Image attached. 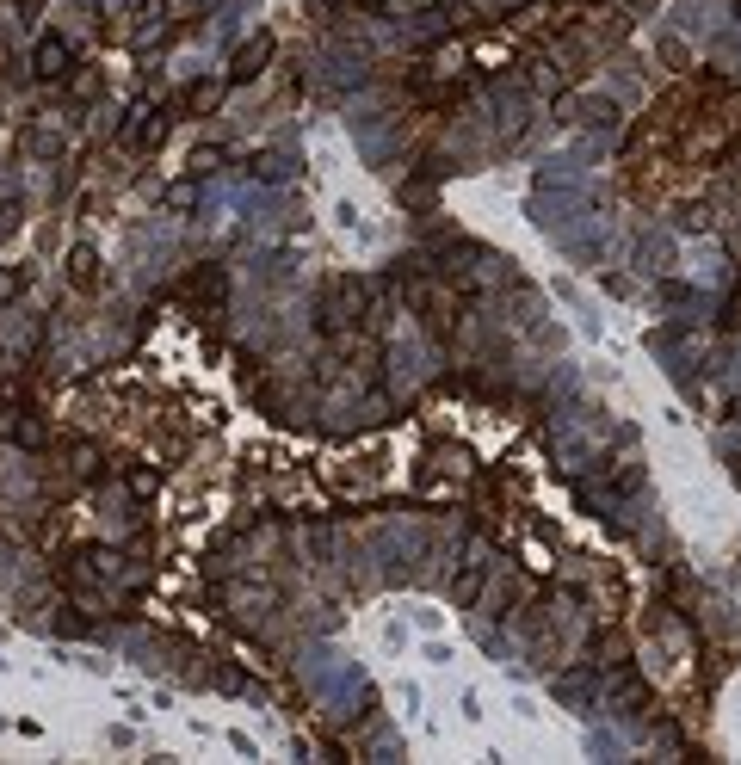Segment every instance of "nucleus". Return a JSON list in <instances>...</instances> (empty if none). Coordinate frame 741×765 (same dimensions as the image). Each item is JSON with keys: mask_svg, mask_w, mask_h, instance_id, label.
Instances as JSON below:
<instances>
[{"mask_svg": "<svg viewBox=\"0 0 741 765\" xmlns=\"http://www.w3.org/2000/svg\"><path fill=\"white\" fill-rule=\"evenodd\" d=\"M272 56H278V44H272V31H254L235 56H229V87H247V81H260L266 68H272Z\"/></svg>", "mask_w": 741, "mask_h": 765, "instance_id": "obj_1", "label": "nucleus"}, {"mask_svg": "<svg viewBox=\"0 0 741 765\" xmlns=\"http://www.w3.org/2000/svg\"><path fill=\"white\" fill-rule=\"evenodd\" d=\"M180 297L198 303V309H223V297H229V272H223V266H198V272L180 284Z\"/></svg>", "mask_w": 741, "mask_h": 765, "instance_id": "obj_2", "label": "nucleus"}, {"mask_svg": "<svg viewBox=\"0 0 741 765\" xmlns=\"http://www.w3.org/2000/svg\"><path fill=\"white\" fill-rule=\"evenodd\" d=\"M68 68H75V50H68L62 38H38V50H31V75H38V81H62Z\"/></svg>", "mask_w": 741, "mask_h": 765, "instance_id": "obj_3", "label": "nucleus"}, {"mask_svg": "<svg viewBox=\"0 0 741 765\" xmlns=\"http://www.w3.org/2000/svg\"><path fill=\"white\" fill-rule=\"evenodd\" d=\"M217 105H223V81H192V87H186V99H180V112L204 118V112H217Z\"/></svg>", "mask_w": 741, "mask_h": 765, "instance_id": "obj_4", "label": "nucleus"}, {"mask_svg": "<svg viewBox=\"0 0 741 765\" xmlns=\"http://www.w3.org/2000/svg\"><path fill=\"white\" fill-rule=\"evenodd\" d=\"M68 284H75V290H93V284H99V253H93V247H75V253H68Z\"/></svg>", "mask_w": 741, "mask_h": 765, "instance_id": "obj_5", "label": "nucleus"}, {"mask_svg": "<svg viewBox=\"0 0 741 765\" xmlns=\"http://www.w3.org/2000/svg\"><path fill=\"white\" fill-rule=\"evenodd\" d=\"M25 290H31V266H0V309L19 303Z\"/></svg>", "mask_w": 741, "mask_h": 765, "instance_id": "obj_6", "label": "nucleus"}, {"mask_svg": "<svg viewBox=\"0 0 741 765\" xmlns=\"http://www.w3.org/2000/svg\"><path fill=\"white\" fill-rule=\"evenodd\" d=\"M7 439H13V445H31V451H38V445H44V426L31 420V414H25V420H7Z\"/></svg>", "mask_w": 741, "mask_h": 765, "instance_id": "obj_7", "label": "nucleus"}, {"mask_svg": "<svg viewBox=\"0 0 741 765\" xmlns=\"http://www.w3.org/2000/svg\"><path fill=\"white\" fill-rule=\"evenodd\" d=\"M476 587H482V568H464V574H457V587H451V593H457V605H470V599H476Z\"/></svg>", "mask_w": 741, "mask_h": 765, "instance_id": "obj_8", "label": "nucleus"}, {"mask_svg": "<svg viewBox=\"0 0 741 765\" xmlns=\"http://www.w3.org/2000/svg\"><path fill=\"white\" fill-rule=\"evenodd\" d=\"M390 13H408V7H433V0H383Z\"/></svg>", "mask_w": 741, "mask_h": 765, "instance_id": "obj_9", "label": "nucleus"}]
</instances>
